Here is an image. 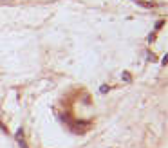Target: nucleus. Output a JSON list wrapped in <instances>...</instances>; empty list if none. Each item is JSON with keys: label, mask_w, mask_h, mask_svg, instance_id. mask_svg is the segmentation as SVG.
Here are the masks:
<instances>
[{"label": "nucleus", "mask_w": 168, "mask_h": 148, "mask_svg": "<svg viewBox=\"0 0 168 148\" xmlns=\"http://www.w3.org/2000/svg\"><path fill=\"white\" fill-rule=\"evenodd\" d=\"M15 137H16L18 145L22 146V148H29V146H27V143H25V141H24V130H22V128H20V130L16 132V136H15Z\"/></svg>", "instance_id": "obj_1"}, {"label": "nucleus", "mask_w": 168, "mask_h": 148, "mask_svg": "<svg viewBox=\"0 0 168 148\" xmlns=\"http://www.w3.org/2000/svg\"><path fill=\"white\" fill-rule=\"evenodd\" d=\"M99 90H101V92L105 94V92H109V90H110V87H109V85H103V87H101V89H99Z\"/></svg>", "instance_id": "obj_2"}, {"label": "nucleus", "mask_w": 168, "mask_h": 148, "mask_svg": "<svg viewBox=\"0 0 168 148\" xmlns=\"http://www.w3.org/2000/svg\"><path fill=\"white\" fill-rule=\"evenodd\" d=\"M123 79H125V81H130V74L129 72H123Z\"/></svg>", "instance_id": "obj_3"}]
</instances>
